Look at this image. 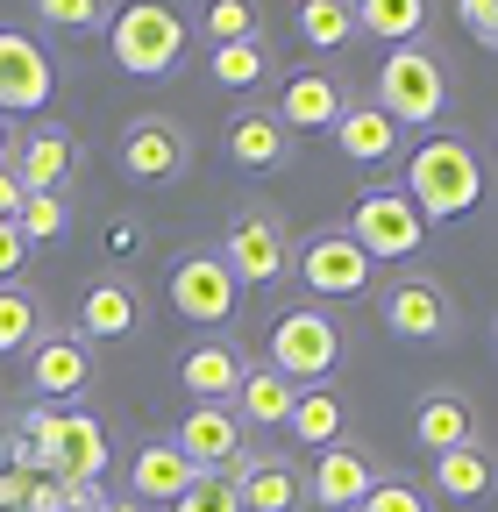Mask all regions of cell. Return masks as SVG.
I'll list each match as a JSON object with an SVG mask.
<instances>
[{"mask_svg": "<svg viewBox=\"0 0 498 512\" xmlns=\"http://www.w3.org/2000/svg\"><path fill=\"white\" fill-rule=\"evenodd\" d=\"M185 43H193V22H185L178 0H121L107 22V50L129 79H164L185 64Z\"/></svg>", "mask_w": 498, "mask_h": 512, "instance_id": "cell-1", "label": "cell"}, {"mask_svg": "<svg viewBox=\"0 0 498 512\" xmlns=\"http://www.w3.org/2000/svg\"><path fill=\"white\" fill-rule=\"evenodd\" d=\"M399 185L413 192L420 221H463V214H477V200H484V164H477V150H470L463 136H427V143L406 157V178H399Z\"/></svg>", "mask_w": 498, "mask_h": 512, "instance_id": "cell-2", "label": "cell"}, {"mask_svg": "<svg viewBox=\"0 0 498 512\" xmlns=\"http://www.w3.org/2000/svg\"><path fill=\"white\" fill-rule=\"evenodd\" d=\"M370 100H378L399 128H434L449 114V64L427 43H399V50H385L378 79H370Z\"/></svg>", "mask_w": 498, "mask_h": 512, "instance_id": "cell-3", "label": "cell"}, {"mask_svg": "<svg viewBox=\"0 0 498 512\" xmlns=\"http://www.w3.org/2000/svg\"><path fill=\"white\" fill-rule=\"evenodd\" d=\"M349 356V335H342V320L328 306H285L271 320V370L292 377V384H328Z\"/></svg>", "mask_w": 498, "mask_h": 512, "instance_id": "cell-4", "label": "cell"}, {"mask_svg": "<svg viewBox=\"0 0 498 512\" xmlns=\"http://www.w3.org/2000/svg\"><path fill=\"white\" fill-rule=\"evenodd\" d=\"M292 228L271 200H242L228 214V235H221V264L235 271V285H278L292 271Z\"/></svg>", "mask_w": 498, "mask_h": 512, "instance_id": "cell-5", "label": "cell"}, {"mask_svg": "<svg viewBox=\"0 0 498 512\" xmlns=\"http://www.w3.org/2000/svg\"><path fill=\"white\" fill-rule=\"evenodd\" d=\"M342 228L363 242L370 264H406L413 249H427V221H420V207H413L406 185H363Z\"/></svg>", "mask_w": 498, "mask_h": 512, "instance_id": "cell-6", "label": "cell"}, {"mask_svg": "<svg viewBox=\"0 0 498 512\" xmlns=\"http://www.w3.org/2000/svg\"><path fill=\"white\" fill-rule=\"evenodd\" d=\"M292 271H299V285L314 292V299H363L370 278H378V264L363 256V242H356L342 221H328V228L306 235V242L292 249Z\"/></svg>", "mask_w": 498, "mask_h": 512, "instance_id": "cell-7", "label": "cell"}, {"mask_svg": "<svg viewBox=\"0 0 498 512\" xmlns=\"http://www.w3.org/2000/svg\"><path fill=\"white\" fill-rule=\"evenodd\" d=\"M378 320L399 335V342H449L456 335V299L442 278L427 271H399L378 285Z\"/></svg>", "mask_w": 498, "mask_h": 512, "instance_id": "cell-8", "label": "cell"}, {"mask_svg": "<svg viewBox=\"0 0 498 512\" xmlns=\"http://www.w3.org/2000/svg\"><path fill=\"white\" fill-rule=\"evenodd\" d=\"M114 164H121L129 185H178L193 171V136H185L171 114H136L114 143Z\"/></svg>", "mask_w": 498, "mask_h": 512, "instance_id": "cell-9", "label": "cell"}, {"mask_svg": "<svg viewBox=\"0 0 498 512\" xmlns=\"http://www.w3.org/2000/svg\"><path fill=\"white\" fill-rule=\"evenodd\" d=\"M171 306H178L185 320H200L207 335L228 328L235 306H242V285H235V271L221 264V249H185V256H178V264H171Z\"/></svg>", "mask_w": 498, "mask_h": 512, "instance_id": "cell-10", "label": "cell"}, {"mask_svg": "<svg viewBox=\"0 0 498 512\" xmlns=\"http://www.w3.org/2000/svg\"><path fill=\"white\" fill-rule=\"evenodd\" d=\"M171 448H178L200 477H228V470L249 456V427H242L235 406H193V413H178Z\"/></svg>", "mask_w": 498, "mask_h": 512, "instance_id": "cell-11", "label": "cell"}, {"mask_svg": "<svg viewBox=\"0 0 498 512\" xmlns=\"http://www.w3.org/2000/svg\"><path fill=\"white\" fill-rule=\"evenodd\" d=\"M378 477H385V463L349 434V441L321 448V463L306 470V505H321V512H356L370 491H378Z\"/></svg>", "mask_w": 498, "mask_h": 512, "instance_id": "cell-12", "label": "cell"}, {"mask_svg": "<svg viewBox=\"0 0 498 512\" xmlns=\"http://www.w3.org/2000/svg\"><path fill=\"white\" fill-rule=\"evenodd\" d=\"M249 377V349L235 335H193L178 349V384L193 392V406H235Z\"/></svg>", "mask_w": 498, "mask_h": 512, "instance_id": "cell-13", "label": "cell"}, {"mask_svg": "<svg viewBox=\"0 0 498 512\" xmlns=\"http://www.w3.org/2000/svg\"><path fill=\"white\" fill-rule=\"evenodd\" d=\"M36 427H43L50 477H100L107 456H114V434L93 413H50V406H36Z\"/></svg>", "mask_w": 498, "mask_h": 512, "instance_id": "cell-14", "label": "cell"}, {"mask_svg": "<svg viewBox=\"0 0 498 512\" xmlns=\"http://www.w3.org/2000/svg\"><path fill=\"white\" fill-rule=\"evenodd\" d=\"M29 384L43 406H65V399H86L93 392V342L79 328H50L36 349H29Z\"/></svg>", "mask_w": 498, "mask_h": 512, "instance_id": "cell-15", "label": "cell"}, {"mask_svg": "<svg viewBox=\"0 0 498 512\" xmlns=\"http://www.w3.org/2000/svg\"><path fill=\"white\" fill-rule=\"evenodd\" d=\"M228 484H235L242 512H299L306 505V470L285 456V448H257V441H249V456L228 470Z\"/></svg>", "mask_w": 498, "mask_h": 512, "instance_id": "cell-16", "label": "cell"}, {"mask_svg": "<svg viewBox=\"0 0 498 512\" xmlns=\"http://www.w3.org/2000/svg\"><path fill=\"white\" fill-rule=\"evenodd\" d=\"M356 93H349V79L342 72H321V64H299V72H285V86H278V121L292 128V136H321V128H335L342 121V107H349Z\"/></svg>", "mask_w": 498, "mask_h": 512, "instance_id": "cell-17", "label": "cell"}, {"mask_svg": "<svg viewBox=\"0 0 498 512\" xmlns=\"http://www.w3.org/2000/svg\"><path fill=\"white\" fill-rule=\"evenodd\" d=\"M57 72H50V57L36 36L22 29H0V114H36L50 100Z\"/></svg>", "mask_w": 498, "mask_h": 512, "instance_id": "cell-18", "label": "cell"}, {"mask_svg": "<svg viewBox=\"0 0 498 512\" xmlns=\"http://www.w3.org/2000/svg\"><path fill=\"white\" fill-rule=\"evenodd\" d=\"M143 328V292H136V278H121V271H107V278H93L86 292H79V335L100 349V342H129Z\"/></svg>", "mask_w": 498, "mask_h": 512, "instance_id": "cell-19", "label": "cell"}, {"mask_svg": "<svg viewBox=\"0 0 498 512\" xmlns=\"http://www.w3.org/2000/svg\"><path fill=\"white\" fill-rule=\"evenodd\" d=\"M8 164H15V178L29 192H65L79 178V136H72V128H57V121L50 128H29V136H15Z\"/></svg>", "mask_w": 498, "mask_h": 512, "instance_id": "cell-20", "label": "cell"}, {"mask_svg": "<svg viewBox=\"0 0 498 512\" xmlns=\"http://www.w3.org/2000/svg\"><path fill=\"white\" fill-rule=\"evenodd\" d=\"M335 150L349 157V164H363V171H378V164H392L399 150H406V128L370 100V93H356L349 107H342V121H335Z\"/></svg>", "mask_w": 498, "mask_h": 512, "instance_id": "cell-21", "label": "cell"}, {"mask_svg": "<svg viewBox=\"0 0 498 512\" xmlns=\"http://www.w3.org/2000/svg\"><path fill=\"white\" fill-rule=\"evenodd\" d=\"M413 441L427 448V456H449V448L484 441L477 406H470L463 392H449V384H434V392H420V406H413Z\"/></svg>", "mask_w": 498, "mask_h": 512, "instance_id": "cell-22", "label": "cell"}, {"mask_svg": "<svg viewBox=\"0 0 498 512\" xmlns=\"http://www.w3.org/2000/svg\"><path fill=\"white\" fill-rule=\"evenodd\" d=\"M228 157L242 171H285L292 164V128L278 121V107H235L228 121Z\"/></svg>", "mask_w": 498, "mask_h": 512, "instance_id": "cell-23", "label": "cell"}, {"mask_svg": "<svg viewBox=\"0 0 498 512\" xmlns=\"http://www.w3.org/2000/svg\"><path fill=\"white\" fill-rule=\"evenodd\" d=\"M193 477L200 470L185 463L171 441H143L136 456H129V498L136 505H178L185 491H193Z\"/></svg>", "mask_w": 498, "mask_h": 512, "instance_id": "cell-24", "label": "cell"}, {"mask_svg": "<svg viewBox=\"0 0 498 512\" xmlns=\"http://www.w3.org/2000/svg\"><path fill=\"white\" fill-rule=\"evenodd\" d=\"M285 434H292L299 448H335V441H349V406H342V392H335V384H299V406H292Z\"/></svg>", "mask_w": 498, "mask_h": 512, "instance_id": "cell-25", "label": "cell"}, {"mask_svg": "<svg viewBox=\"0 0 498 512\" xmlns=\"http://www.w3.org/2000/svg\"><path fill=\"white\" fill-rule=\"evenodd\" d=\"M434 491H442V498H456V505L491 498V491H498V456H491L484 441L449 448V456H434Z\"/></svg>", "mask_w": 498, "mask_h": 512, "instance_id": "cell-26", "label": "cell"}, {"mask_svg": "<svg viewBox=\"0 0 498 512\" xmlns=\"http://www.w3.org/2000/svg\"><path fill=\"white\" fill-rule=\"evenodd\" d=\"M292 406H299V384H292V377H278L271 363H249L242 392H235L242 427H285V420H292Z\"/></svg>", "mask_w": 498, "mask_h": 512, "instance_id": "cell-27", "label": "cell"}, {"mask_svg": "<svg viewBox=\"0 0 498 512\" xmlns=\"http://www.w3.org/2000/svg\"><path fill=\"white\" fill-rule=\"evenodd\" d=\"M50 335V306L15 278V285H0V356H15V349H36Z\"/></svg>", "mask_w": 498, "mask_h": 512, "instance_id": "cell-28", "label": "cell"}, {"mask_svg": "<svg viewBox=\"0 0 498 512\" xmlns=\"http://www.w3.org/2000/svg\"><path fill=\"white\" fill-rule=\"evenodd\" d=\"M292 22H299V43L349 50L356 43V0H292Z\"/></svg>", "mask_w": 498, "mask_h": 512, "instance_id": "cell-29", "label": "cell"}, {"mask_svg": "<svg viewBox=\"0 0 498 512\" xmlns=\"http://www.w3.org/2000/svg\"><path fill=\"white\" fill-rule=\"evenodd\" d=\"M427 29V0H356V36H378V43H420Z\"/></svg>", "mask_w": 498, "mask_h": 512, "instance_id": "cell-30", "label": "cell"}, {"mask_svg": "<svg viewBox=\"0 0 498 512\" xmlns=\"http://www.w3.org/2000/svg\"><path fill=\"white\" fill-rule=\"evenodd\" d=\"M207 72H214L228 93H249V86H264V79H271V43H264V36L221 43V50H207Z\"/></svg>", "mask_w": 498, "mask_h": 512, "instance_id": "cell-31", "label": "cell"}, {"mask_svg": "<svg viewBox=\"0 0 498 512\" xmlns=\"http://www.w3.org/2000/svg\"><path fill=\"white\" fill-rule=\"evenodd\" d=\"M193 22L207 29L214 50L221 43H249V36H264V0H200Z\"/></svg>", "mask_w": 498, "mask_h": 512, "instance_id": "cell-32", "label": "cell"}, {"mask_svg": "<svg viewBox=\"0 0 498 512\" xmlns=\"http://www.w3.org/2000/svg\"><path fill=\"white\" fill-rule=\"evenodd\" d=\"M65 221H72V200H65V192H29L22 214H15V228H22L29 249H36V242H57V235H65Z\"/></svg>", "mask_w": 498, "mask_h": 512, "instance_id": "cell-33", "label": "cell"}, {"mask_svg": "<svg viewBox=\"0 0 498 512\" xmlns=\"http://www.w3.org/2000/svg\"><path fill=\"white\" fill-rule=\"evenodd\" d=\"M36 15H43L50 29L86 36V29H107V22H114V0H36Z\"/></svg>", "mask_w": 498, "mask_h": 512, "instance_id": "cell-34", "label": "cell"}, {"mask_svg": "<svg viewBox=\"0 0 498 512\" xmlns=\"http://www.w3.org/2000/svg\"><path fill=\"white\" fill-rule=\"evenodd\" d=\"M356 512H427V491L406 484V477H378V491H370Z\"/></svg>", "mask_w": 498, "mask_h": 512, "instance_id": "cell-35", "label": "cell"}, {"mask_svg": "<svg viewBox=\"0 0 498 512\" xmlns=\"http://www.w3.org/2000/svg\"><path fill=\"white\" fill-rule=\"evenodd\" d=\"M171 512H242V498H235L228 477H193V491H185Z\"/></svg>", "mask_w": 498, "mask_h": 512, "instance_id": "cell-36", "label": "cell"}, {"mask_svg": "<svg viewBox=\"0 0 498 512\" xmlns=\"http://www.w3.org/2000/svg\"><path fill=\"white\" fill-rule=\"evenodd\" d=\"M456 15H463V29H470L484 50H498V0H456Z\"/></svg>", "mask_w": 498, "mask_h": 512, "instance_id": "cell-37", "label": "cell"}, {"mask_svg": "<svg viewBox=\"0 0 498 512\" xmlns=\"http://www.w3.org/2000/svg\"><path fill=\"white\" fill-rule=\"evenodd\" d=\"M22 264H29L22 228H15V221H0V285H15V278H22Z\"/></svg>", "mask_w": 498, "mask_h": 512, "instance_id": "cell-38", "label": "cell"}, {"mask_svg": "<svg viewBox=\"0 0 498 512\" xmlns=\"http://www.w3.org/2000/svg\"><path fill=\"white\" fill-rule=\"evenodd\" d=\"M57 491H65V512H100L107 505L100 477H57Z\"/></svg>", "mask_w": 498, "mask_h": 512, "instance_id": "cell-39", "label": "cell"}, {"mask_svg": "<svg viewBox=\"0 0 498 512\" xmlns=\"http://www.w3.org/2000/svg\"><path fill=\"white\" fill-rule=\"evenodd\" d=\"M22 200H29V185L15 178V164H0V221H15V214H22Z\"/></svg>", "mask_w": 498, "mask_h": 512, "instance_id": "cell-40", "label": "cell"}, {"mask_svg": "<svg viewBox=\"0 0 498 512\" xmlns=\"http://www.w3.org/2000/svg\"><path fill=\"white\" fill-rule=\"evenodd\" d=\"M22 491H29V477H15V470L0 477V505H22Z\"/></svg>", "mask_w": 498, "mask_h": 512, "instance_id": "cell-41", "label": "cell"}, {"mask_svg": "<svg viewBox=\"0 0 498 512\" xmlns=\"http://www.w3.org/2000/svg\"><path fill=\"white\" fill-rule=\"evenodd\" d=\"M8 150H15V128H8V114H0V164H8Z\"/></svg>", "mask_w": 498, "mask_h": 512, "instance_id": "cell-42", "label": "cell"}, {"mask_svg": "<svg viewBox=\"0 0 498 512\" xmlns=\"http://www.w3.org/2000/svg\"><path fill=\"white\" fill-rule=\"evenodd\" d=\"M100 512H150V505H136V498H107Z\"/></svg>", "mask_w": 498, "mask_h": 512, "instance_id": "cell-43", "label": "cell"}, {"mask_svg": "<svg viewBox=\"0 0 498 512\" xmlns=\"http://www.w3.org/2000/svg\"><path fill=\"white\" fill-rule=\"evenodd\" d=\"M491 342H498V328H491Z\"/></svg>", "mask_w": 498, "mask_h": 512, "instance_id": "cell-44", "label": "cell"}]
</instances>
